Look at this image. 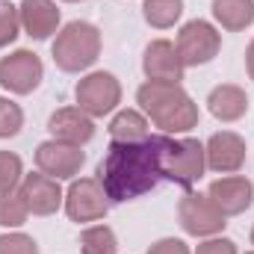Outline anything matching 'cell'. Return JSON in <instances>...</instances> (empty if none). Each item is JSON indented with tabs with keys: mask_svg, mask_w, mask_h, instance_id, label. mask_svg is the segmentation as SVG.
<instances>
[{
	"mask_svg": "<svg viewBox=\"0 0 254 254\" xmlns=\"http://www.w3.org/2000/svg\"><path fill=\"white\" fill-rule=\"evenodd\" d=\"M160 181V136L139 142H113L98 166V184L116 204L151 192Z\"/></svg>",
	"mask_w": 254,
	"mask_h": 254,
	"instance_id": "obj_1",
	"label": "cell"
},
{
	"mask_svg": "<svg viewBox=\"0 0 254 254\" xmlns=\"http://www.w3.org/2000/svg\"><path fill=\"white\" fill-rule=\"evenodd\" d=\"M136 104L142 113L160 127L163 133H190L198 125L201 113L198 104L190 98V92L181 83H157L148 80L136 89Z\"/></svg>",
	"mask_w": 254,
	"mask_h": 254,
	"instance_id": "obj_2",
	"label": "cell"
},
{
	"mask_svg": "<svg viewBox=\"0 0 254 254\" xmlns=\"http://www.w3.org/2000/svg\"><path fill=\"white\" fill-rule=\"evenodd\" d=\"M101 48H104V39H101V30L89 21H71L65 24L63 30L57 33L54 39V48H51V57L60 71L65 74H80L86 68L101 60Z\"/></svg>",
	"mask_w": 254,
	"mask_h": 254,
	"instance_id": "obj_3",
	"label": "cell"
},
{
	"mask_svg": "<svg viewBox=\"0 0 254 254\" xmlns=\"http://www.w3.org/2000/svg\"><path fill=\"white\" fill-rule=\"evenodd\" d=\"M204 172H207V157L198 139L160 136V175L166 181L178 187H192L204 178Z\"/></svg>",
	"mask_w": 254,
	"mask_h": 254,
	"instance_id": "obj_4",
	"label": "cell"
},
{
	"mask_svg": "<svg viewBox=\"0 0 254 254\" xmlns=\"http://www.w3.org/2000/svg\"><path fill=\"white\" fill-rule=\"evenodd\" d=\"M74 98L83 113H89L92 119H104L122 104V83L110 71H92L74 86Z\"/></svg>",
	"mask_w": 254,
	"mask_h": 254,
	"instance_id": "obj_5",
	"label": "cell"
},
{
	"mask_svg": "<svg viewBox=\"0 0 254 254\" xmlns=\"http://www.w3.org/2000/svg\"><path fill=\"white\" fill-rule=\"evenodd\" d=\"M178 54H181V63L187 68H198V65H207L216 60V54L222 51V33L210 24V21H187L178 33Z\"/></svg>",
	"mask_w": 254,
	"mask_h": 254,
	"instance_id": "obj_6",
	"label": "cell"
},
{
	"mask_svg": "<svg viewBox=\"0 0 254 254\" xmlns=\"http://www.w3.org/2000/svg\"><path fill=\"white\" fill-rule=\"evenodd\" d=\"M178 219L190 237H219L228 225V216L210 201V195H201V192H187L181 198Z\"/></svg>",
	"mask_w": 254,
	"mask_h": 254,
	"instance_id": "obj_7",
	"label": "cell"
},
{
	"mask_svg": "<svg viewBox=\"0 0 254 254\" xmlns=\"http://www.w3.org/2000/svg\"><path fill=\"white\" fill-rule=\"evenodd\" d=\"M42 80H45V65L33 51L21 48L0 60V86L9 95H30L42 86Z\"/></svg>",
	"mask_w": 254,
	"mask_h": 254,
	"instance_id": "obj_8",
	"label": "cell"
},
{
	"mask_svg": "<svg viewBox=\"0 0 254 254\" xmlns=\"http://www.w3.org/2000/svg\"><path fill=\"white\" fill-rule=\"evenodd\" d=\"M110 210V198L104 187L98 184V178H80L71 181V187L65 192V213L71 222L86 225V222H101Z\"/></svg>",
	"mask_w": 254,
	"mask_h": 254,
	"instance_id": "obj_9",
	"label": "cell"
},
{
	"mask_svg": "<svg viewBox=\"0 0 254 254\" xmlns=\"http://www.w3.org/2000/svg\"><path fill=\"white\" fill-rule=\"evenodd\" d=\"M86 163V151L80 145H68L60 139H48L36 148V166L39 172L57 178V181H74Z\"/></svg>",
	"mask_w": 254,
	"mask_h": 254,
	"instance_id": "obj_10",
	"label": "cell"
},
{
	"mask_svg": "<svg viewBox=\"0 0 254 254\" xmlns=\"http://www.w3.org/2000/svg\"><path fill=\"white\" fill-rule=\"evenodd\" d=\"M18 192H21V198H24L30 216H54V213L65 204V192H63V187H60V181L51 178V175H45V172L24 175Z\"/></svg>",
	"mask_w": 254,
	"mask_h": 254,
	"instance_id": "obj_11",
	"label": "cell"
},
{
	"mask_svg": "<svg viewBox=\"0 0 254 254\" xmlns=\"http://www.w3.org/2000/svg\"><path fill=\"white\" fill-rule=\"evenodd\" d=\"M207 169L219 175H237L246 166V139L234 130H219L204 145Z\"/></svg>",
	"mask_w": 254,
	"mask_h": 254,
	"instance_id": "obj_12",
	"label": "cell"
},
{
	"mask_svg": "<svg viewBox=\"0 0 254 254\" xmlns=\"http://www.w3.org/2000/svg\"><path fill=\"white\" fill-rule=\"evenodd\" d=\"M142 71L148 80H157V83H181L187 74V65L181 63V54L169 39H157L145 48Z\"/></svg>",
	"mask_w": 254,
	"mask_h": 254,
	"instance_id": "obj_13",
	"label": "cell"
},
{
	"mask_svg": "<svg viewBox=\"0 0 254 254\" xmlns=\"http://www.w3.org/2000/svg\"><path fill=\"white\" fill-rule=\"evenodd\" d=\"M210 201L225 213V216H240L252 207L254 201V184L243 175H228V178H219L210 184Z\"/></svg>",
	"mask_w": 254,
	"mask_h": 254,
	"instance_id": "obj_14",
	"label": "cell"
},
{
	"mask_svg": "<svg viewBox=\"0 0 254 254\" xmlns=\"http://www.w3.org/2000/svg\"><path fill=\"white\" fill-rule=\"evenodd\" d=\"M48 130L54 139L60 142H68V145H86L95 139V119L89 113H83L80 107H63L51 116L48 122Z\"/></svg>",
	"mask_w": 254,
	"mask_h": 254,
	"instance_id": "obj_15",
	"label": "cell"
},
{
	"mask_svg": "<svg viewBox=\"0 0 254 254\" xmlns=\"http://www.w3.org/2000/svg\"><path fill=\"white\" fill-rule=\"evenodd\" d=\"M18 12H21V30L30 39L45 42L54 33H60V6L54 0H21Z\"/></svg>",
	"mask_w": 254,
	"mask_h": 254,
	"instance_id": "obj_16",
	"label": "cell"
},
{
	"mask_svg": "<svg viewBox=\"0 0 254 254\" xmlns=\"http://www.w3.org/2000/svg\"><path fill=\"white\" fill-rule=\"evenodd\" d=\"M207 110L213 113V119H219L225 125L240 122L249 113V95H246V89H240L234 83H222L207 95Z\"/></svg>",
	"mask_w": 254,
	"mask_h": 254,
	"instance_id": "obj_17",
	"label": "cell"
},
{
	"mask_svg": "<svg viewBox=\"0 0 254 254\" xmlns=\"http://www.w3.org/2000/svg\"><path fill=\"white\" fill-rule=\"evenodd\" d=\"M213 18L228 33H243L254 24V0H213Z\"/></svg>",
	"mask_w": 254,
	"mask_h": 254,
	"instance_id": "obj_18",
	"label": "cell"
},
{
	"mask_svg": "<svg viewBox=\"0 0 254 254\" xmlns=\"http://www.w3.org/2000/svg\"><path fill=\"white\" fill-rule=\"evenodd\" d=\"M110 136L113 142H139L148 139V119L136 110H122L110 122Z\"/></svg>",
	"mask_w": 254,
	"mask_h": 254,
	"instance_id": "obj_19",
	"label": "cell"
},
{
	"mask_svg": "<svg viewBox=\"0 0 254 254\" xmlns=\"http://www.w3.org/2000/svg\"><path fill=\"white\" fill-rule=\"evenodd\" d=\"M184 0H142V18L154 30H169L181 21Z\"/></svg>",
	"mask_w": 254,
	"mask_h": 254,
	"instance_id": "obj_20",
	"label": "cell"
},
{
	"mask_svg": "<svg viewBox=\"0 0 254 254\" xmlns=\"http://www.w3.org/2000/svg\"><path fill=\"white\" fill-rule=\"evenodd\" d=\"M116 252H119V240H116L113 228L89 225L80 234V254H116Z\"/></svg>",
	"mask_w": 254,
	"mask_h": 254,
	"instance_id": "obj_21",
	"label": "cell"
},
{
	"mask_svg": "<svg viewBox=\"0 0 254 254\" xmlns=\"http://www.w3.org/2000/svg\"><path fill=\"white\" fill-rule=\"evenodd\" d=\"M27 216H30V210H27L21 192H0V228H21L27 222Z\"/></svg>",
	"mask_w": 254,
	"mask_h": 254,
	"instance_id": "obj_22",
	"label": "cell"
},
{
	"mask_svg": "<svg viewBox=\"0 0 254 254\" xmlns=\"http://www.w3.org/2000/svg\"><path fill=\"white\" fill-rule=\"evenodd\" d=\"M24 181V163L15 151H0V192L18 190Z\"/></svg>",
	"mask_w": 254,
	"mask_h": 254,
	"instance_id": "obj_23",
	"label": "cell"
},
{
	"mask_svg": "<svg viewBox=\"0 0 254 254\" xmlns=\"http://www.w3.org/2000/svg\"><path fill=\"white\" fill-rule=\"evenodd\" d=\"M21 36V12L15 3L0 0V48H9Z\"/></svg>",
	"mask_w": 254,
	"mask_h": 254,
	"instance_id": "obj_24",
	"label": "cell"
},
{
	"mask_svg": "<svg viewBox=\"0 0 254 254\" xmlns=\"http://www.w3.org/2000/svg\"><path fill=\"white\" fill-rule=\"evenodd\" d=\"M24 127V110L12 101L0 95V139H12L18 136Z\"/></svg>",
	"mask_w": 254,
	"mask_h": 254,
	"instance_id": "obj_25",
	"label": "cell"
},
{
	"mask_svg": "<svg viewBox=\"0 0 254 254\" xmlns=\"http://www.w3.org/2000/svg\"><path fill=\"white\" fill-rule=\"evenodd\" d=\"M0 254H39V243L21 231L0 237Z\"/></svg>",
	"mask_w": 254,
	"mask_h": 254,
	"instance_id": "obj_26",
	"label": "cell"
},
{
	"mask_svg": "<svg viewBox=\"0 0 254 254\" xmlns=\"http://www.w3.org/2000/svg\"><path fill=\"white\" fill-rule=\"evenodd\" d=\"M195 254H237V243L228 237H210L198 246Z\"/></svg>",
	"mask_w": 254,
	"mask_h": 254,
	"instance_id": "obj_27",
	"label": "cell"
},
{
	"mask_svg": "<svg viewBox=\"0 0 254 254\" xmlns=\"http://www.w3.org/2000/svg\"><path fill=\"white\" fill-rule=\"evenodd\" d=\"M148 254H192L190 246L184 243V240H175V237H166V240H157Z\"/></svg>",
	"mask_w": 254,
	"mask_h": 254,
	"instance_id": "obj_28",
	"label": "cell"
},
{
	"mask_svg": "<svg viewBox=\"0 0 254 254\" xmlns=\"http://www.w3.org/2000/svg\"><path fill=\"white\" fill-rule=\"evenodd\" d=\"M246 71H249V77L254 80V39L249 42V48H246Z\"/></svg>",
	"mask_w": 254,
	"mask_h": 254,
	"instance_id": "obj_29",
	"label": "cell"
},
{
	"mask_svg": "<svg viewBox=\"0 0 254 254\" xmlns=\"http://www.w3.org/2000/svg\"><path fill=\"white\" fill-rule=\"evenodd\" d=\"M63 3H80V0H63Z\"/></svg>",
	"mask_w": 254,
	"mask_h": 254,
	"instance_id": "obj_30",
	"label": "cell"
},
{
	"mask_svg": "<svg viewBox=\"0 0 254 254\" xmlns=\"http://www.w3.org/2000/svg\"><path fill=\"white\" fill-rule=\"evenodd\" d=\"M252 246H254V228H252Z\"/></svg>",
	"mask_w": 254,
	"mask_h": 254,
	"instance_id": "obj_31",
	"label": "cell"
},
{
	"mask_svg": "<svg viewBox=\"0 0 254 254\" xmlns=\"http://www.w3.org/2000/svg\"><path fill=\"white\" fill-rule=\"evenodd\" d=\"M249 254H254V252H249Z\"/></svg>",
	"mask_w": 254,
	"mask_h": 254,
	"instance_id": "obj_32",
	"label": "cell"
}]
</instances>
